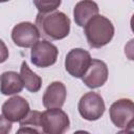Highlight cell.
Masks as SVG:
<instances>
[{
    "label": "cell",
    "mask_w": 134,
    "mask_h": 134,
    "mask_svg": "<svg viewBox=\"0 0 134 134\" xmlns=\"http://www.w3.org/2000/svg\"><path fill=\"white\" fill-rule=\"evenodd\" d=\"M36 26L44 38L50 40H62L69 35L70 19L60 10L50 13H39L36 17Z\"/></svg>",
    "instance_id": "1"
},
{
    "label": "cell",
    "mask_w": 134,
    "mask_h": 134,
    "mask_svg": "<svg viewBox=\"0 0 134 134\" xmlns=\"http://www.w3.org/2000/svg\"><path fill=\"white\" fill-rule=\"evenodd\" d=\"M84 31L90 47L100 48L111 42L114 36V26L108 18L97 15L84 26Z\"/></svg>",
    "instance_id": "2"
},
{
    "label": "cell",
    "mask_w": 134,
    "mask_h": 134,
    "mask_svg": "<svg viewBox=\"0 0 134 134\" xmlns=\"http://www.w3.org/2000/svg\"><path fill=\"white\" fill-rule=\"evenodd\" d=\"M111 121L115 127L124 130H132L134 122V104L129 98H120L114 102L109 110Z\"/></svg>",
    "instance_id": "3"
},
{
    "label": "cell",
    "mask_w": 134,
    "mask_h": 134,
    "mask_svg": "<svg viewBox=\"0 0 134 134\" xmlns=\"http://www.w3.org/2000/svg\"><path fill=\"white\" fill-rule=\"evenodd\" d=\"M79 112L81 116L87 120H97L105 112V103L100 94L96 92H87L79 102Z\"/></svg>",
    "instance_id": "4"
},
{
    "label": "cell",
    "mask_w": 134,
    "mask_h": 134,
    "mask_svg": "<svg viewBox=\"0 0 134 134\" xmlns=\"http://www.w3.org/2000/svg\"><path fill=\"white\" fill-rule=\"evenodd\" d=\"M59 50L55 45L50 43L49 41L42 40L38 41L32 47L30 51L31 63L41 68L50 67L57 62Z\"/></svg>",
    "instance_id": "5"
},
{
    "label": "cell",
    "mask_w": 134,
    "mask_h": 134,
    "mask_svg": "<svg viewBox=\"0 0 134 134\" xmlns=\"http://www.w3.org/2000/svg\"><path fill=\"white\" fill-rule=\"evenodd\" d=\"M42 122L45 134H65L70 126L68 115L61 109H47L42 112Z\"/></svg>",
    "instance_id": "6"
},
{
    "label": "cell",
    "mask_w": 134,
    "mask_h": 134,
    "mask_svg": "<svg viewBox=\"0 0 134 134\" xmlns=\"http://www.w3.org/2000/svg\"><path fill=\"white\" fill-rule=\"evenodd\" d=\"M91 60V55L87 50L83 48H73L67 53L65 59L66 71L73 77H83Z\"/></svg>",
    "instance_id": "7"
},
{
    "label": "cell",
    "mask_w": 134,
    "mask_h": 134,
    "mask_svg": "<svg viewBox=\"0 0 134 134\" xmlns=\"http://www.w3.org/2000/svg\"><path fill=\"white\" fill-rule=\"evenodd\" d=\"M40 39V32L36 24L31 22H21L14 26L12 30L13 42L23 48L32 47Z\"/></svg>",
    "instance_id": "8"
},
{
    "label": "cell",
    "mask_w": 134,
    "mask_h": 134,
    "mask_svg": "<svg viewBox=\"0 0 134 134\" xmlns=\"http://www.w3.org/2000/svg\"><path fill=\"white\" fill-rule=\"evenodd\" d=\"M108 74L109 72L106 63L97 59H92L86 73L82 77V81L88 88L95 89L102 87L107 82Z\"/></svg>",
    "instance_id": "9"
},
{
    "label": "cell",
    "mask_w": 134,
    "mask_h": 134,
    "mask_svg": "<svg viewBox=\"0 0 134 134\" xmlns=\"http://www.w3.org/2000/svg\"><path fill=\"white\" fill-rule=\"evenodd\" d=\"M29 111V104L24 97L19 95L8 98L2 105V115L10 122H20Z\"/></svg>",
    "instance_id": "10"
},
{
    "label": "cell",
    "mask_w": 134,
    "mask_h": 134,
    "mask_svg": "<svg viewBox=\"0 0 134 134\" xmlns=\"http://www.w3.org/2000/svg\"><path fill=\"white\" fill-rule=\"evenodd\" d=\"M67 96L66 87L61 82L51 83L43 94V106L46 109H61Z\"/></svg>",
    "instance_id": "11"
},
{
    "label": "cell",
    "mask_w": 134,
    "mask_h": 134,
    "mask_svg": "<svg viewBox=\"0 0 134 134\" xmlns=\"http://www.w3.org/2000/svg\"><path fill=\"white\" fill-rule=\"evenodd\" d=\"M98 5L91 0L80 1L73 9V18L76 25L84 27L92 18L98 15Z\"/></svg>",
    "instance_id": "12"
},
{
    "label": "cell",
    "mask_w": 134,
    "mask_h": 134,
    "mask_svg": "<svg viewBox=\"0 0 134 134\" xmlns=\"http://www.w3.org/2000/svg\"><path fill=\"white\" fill-rule=\"evenodd\" d=\"M23 89L20 74L15 71H5L0 75V92L4 95L18 94Z\"/></svg>",
    "instance_id": "13"
},
{
    "label": "cell",
    "mask_w": 134,
    "mask_h": 134,
    "mask_svg": "<svg viewBox=\"0 0 134 134\" xmlns=\"http://www.w3.org/2000/svg\"><path fill=\"white\" fill-rule=\"evenodd\" d=\"M20 76L23 83V87H25V89H27L28 91L35 93L41 89L42 79L28 67L25 61L22 62L20 68Z\"/></svg>",
    "instance_id": "14"
},
{
    "label": "cell",
    "mask_w": 134,
    "mask_h": 134,
    "mask_svg": "<svg viewBox=\"0 0 134 134\" xmlns=\"http://www.w3.org/2000/svg\"><path fill=\"white\" fill-rule=\"evenodd\" d=\"M21 127H30L34 128L39 134H45L43 130V122H42V112L37 110H31L27 113V115L20 121Z\"/></svg>",
    "instance_id": "15"
},
{
    "label": "cell",
    "mask_w": 134,
    "mask_h": 134,
    "mask_svg": "<svg viewBox=\"0 0 134 134\" xmlns=\"http://www.w3.org/2000/svg\"><path fill=\"white\" fill-rule=\"evenodd\" d=\"M34 4L38 8L39 13L45 14V13L57 10V8L61 5V1L60 0H40V1H34Z\"/></svg>",
    "instance_id": "16"
},
{
    "label": "cell",
    "mask_w": 134,
    "mask_h": 134,
    "mask_svg": "<svg viewBox=\"0 0 134 134\" xmlns=\"http://www.w3.org/2000/svg\"><path fill=\"white\" fill-rule=\"evenodd\" d=\"M12 130V122L3 115H0V134H9Z\"/></svg>",
    "instance_id": "17"
},
{
    "label": "cell",
    "mask_w": 134,
    "mask_h": 134,
    "mask_svg": "<svg viewBox=\"0 0 134 134\" xmlns=\"http://www.w3.org/2000/svg\"><path fill=\"white\" fill-rule=\"evenodd\" d=\"M8 59V49L5 43L0 39V64L4 63Z\"/></svg>",
    "instance_id": "18"
},
{
    "label": "cell",
    "mask_w": 134,
    "mask_h": 134,
    "mask_svg": "<svg viewBox=\"0 0 134 134\" xmlns=\"http://www.w3.org/2000/svg\"><path fill=\"white\" fill-rule=\"evenodd\" d=\"M16 134H39V132L30 127H20Z\"/></svg>",
    "instance_id": "19"
},
{
    "label": "cell",
    "mask_w": 134,
    "mask_h": 134,
    "mask_svg": "<svg viewBox=\"0 0 134 134\" xmlns=\"http://www.w3.org/2000/svg\"><path fill=\"white\" fill-rule=\"evenodd\" d=\"M116 134H133V131L132 130H121Z\"/></svg>",
    "instance_id": "20"
},
{
    "label": "cell",
    "mask_w": 134,
    "mask_h": 134,
    "mask_svg": "<svg viewBox=\"0 0 134 134\" xmlns=\"http://www.w3.org/2000/svg\"><path fill=\"white\" fill-rule=\"evenodd\" d=\"M73 134H90V133H89V132H87V131H84V130H79V131L74 132Z\"/></svg>",
    "instance_id": "21"
}]
</instances>
